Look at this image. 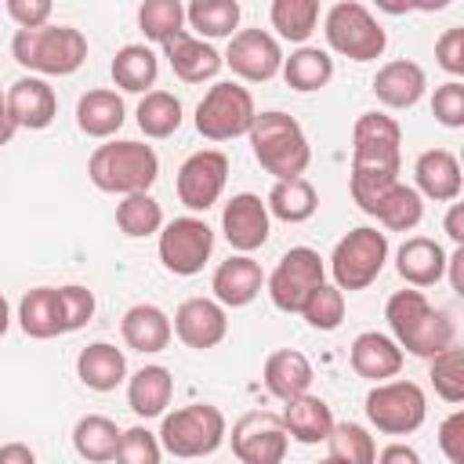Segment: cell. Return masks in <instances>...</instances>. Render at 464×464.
Returning <instances> with one entry per match:
<instances>
[{
  "instance_id": "cell-1",
  "label": "cell",
  "mask_w": 464,
  "mask_h": 464,
  "mask_svg": "<svg viewBox=\"0 0 464 464\" xmlns=\"http://www.w3.org/2000/svg\"><path fill=\"white\" fill-rule=\"evenodd\" d=\"M384 319L392 330V341L402 348V355H417V359H431L442 348L457 344V326L450 319V312L435 308L424 290H395L384 304Z\"/></svg>"
},
{
  "instance_id": "cell-2",
  "label": "cell",
  "mask_w": 464,
  "mask_h": 464,
  "mask_svg": "<svg viewBox=\"0 0 464 464\" xmlns=\"http://www.w3.org/2000/svg\"><path fill=\"white\" fill-rule=\"evenodd\" d=\"M246 138H250V152L265 174H272L276 181L304 178V170L312 163V145H308L304 127L294 116H286L279 109L257 112Z\"/></svg>"
},
{
  "instance_id": "cell-3",
  "label": "cell",
  "mask_w": 464,
  "mask_h": 464,
  "mask_svg": "<svg viewBox=\"0 0 464 464\" xmlns=\"http://www.w3.org/2000/svg\"><path fill=\"white\" fill-rule=\"evenodd\" d=\"M87 178L98 192L138 196L149 192L160 178V156L145 141H105L87 160Z\"/></svg>"
},
{
  "instance_id": "cell-4",
  "label": "cell",
  "mask_w": 464,
  "mask_h": 464,
  "mask_svg": "<svg viewBox=\"0 0 464 464\" xmlns=\"http://www.w3.org/2000/svg\"><path fill=\"white\" fill-rule=\"evenodd\" d=\"M11 58L44 76H72L87 62V36L76 25H40L18 29L11 36Z\"/></svg>"
},
{
  "instance_id": "cell-5",
  "label": "cell",
  "mask_w": 464,
  "mask_h": 464,
  "mask_svg": "<svg viewBox=\"0 0 464 464\" xmlns=\"http://www.w3.org/2000/svg\"><path fill=\"white\" fill-rule=\"evenodd\" d=\"M225 435H228V420L210 402H192V406H181L174 413H163L160 431H156L163 453L181 457V460H196V457L218 453Z\"/></svg>"
},
{
  "instance_id": "cell-6",
  "label": "cell",
  "mask_w": 464,
  "mask_h": 464,
  "mask_svg": "<svg viewBox=\"0 0 464 464\" xmlns=\"http://www.w3.org/2000/svg\"><path fill=\"white\" fill-rule=\"evenodd\" d=\"M323 36H326V44H330L334 54H344L352 62H373L388 47L384 25L359 0H337L323 14Z\"/></svg>"
},
{
  "instance_id": "cell-7",
  "label": "cell",
  "mask_w": 464,
  "mask_h": 464,
  "mask_svg": "<svg viewBox=\"0 0 464 464\" xmlns=\"http://www.w3.org/2000/svg\"><path fill=\"white\" fill-rule=\"evenodd\" d=\"M388 261V236L373 225H359L352 232H344L330 254V276L334 286L344 294L352 290H366L370 283H377V276L384 272Z\"/></svg>"
},
{
  "instance_id": "cell-8",
  "label": "cell",
  "mask_w": 464,
  "mask_h": 464,
  "mask_svg": "<svg viewBox=\"0 0 464 464\" xmlns=\"http://www.w3.org/2000/svg\"><path fill=\"white\" fill-rule=\"evenodd\" d=\"M257 116L254 94L236 80H218L196 105V130L207 141H232L250 134Z\"/></svg>"
},
{
  "instance_id": "cell-9",
  "label": "cell",
  "mask_w": 464,
  "mask_h": 464,
  "mask_svg": "<svg viewBox=\"0 0 464 464\" xmlns=\"http://www.w3.org/2000/svg\"><path fill=\"white\" fill-rule=\"evenodd\" d=\"M362 410L381 435H413L428 417V399L417 381L392 377L366 392Z\"/></svg>"
},
{
  "instance_id": "cell-10",
  "label": "cell",
  "mask_w": 464,
  "mask_h": 464,
  "mask_svg": "<svg viewBox=\"0 0 464 464\" xmlns=\"http://www.w3.org/2000/svg\"><path fill=\"white\" fill-rule=\"evenodd\" d=\"M326 283V261L319 257V250L312 246H290L272 276H265V290L272 297V304L286 315H297L304 308V301Z\"/></svg>"
},
{
  "instance_id": "cell-11",
  "label": "cell",
  "mask_w": 464,
  "mask_h": 464,
  "mask_svg": "<svg viewBox=\"0 0 464 464\" xmlns=\"http://www.w3.org/2000/svg\"><path fill=\"white\" fill-rule=\"evenodd\" d=\"M402 127L388 112H362L352 127V170L355 174H399Z\"/></svg>"
},
{
  "instance_id": "cell-12",
  "label": "cell",
  "mask_w": 464,
  "mask_h": 464,
  "mask_svg": "<svg viewBox=\"0 0 464 464\" xmlns=\"http://www.w3.org/2000/svg\"><path fill=\"white\" fill-rule=\"evenodd\" d=\"M160 265L170 272V276H199L203 265L210 261L214 254V228L196 218V214H185V218H174L160 228Z\"/></svg>"
},
{
  "instance_id": "cell-13",
  "label": "cell",
  "mask_w": 464,
  "mask_h": 464,
  "mask_svg": "<svg viewBox=\"0 0 464 464\" xmlns=\"http://www.w3.org/2000/svg\"><path fill=\"white\" fill-rule=\"evenodd\" d=\"M290 450V435L279 413L250 410L232 424V453L239 464H283Z\"/></svg>"
},
{
  "instance_id": "cell-14",
  "label": "cell",
  "mask_w": 464,
  "mask_h": 464,
  "mask_svg": "<svg viewBox=\"0 0 464 464\" xmlns=\"http://www.w3.org/2000/svg\"><path fill=\"white\" fill-rule=\"evenodd\" d=\"M225 181H228V156L221 149H199L178 167V199L192 214L210 210L221 199Z\"/></svg>"
},
{
  "instance_id": "cell-15",
  "label": "cell",
  "mask_w": 464,
  "mask_h": 464,
  "mask_svg": "<svg viewBox=\"0 0 464 464\" xmlns=\"http://www.w3.org/2000/svg\"><path fill=\"white\" fill-rule=\"evenodd\" d=\"M221 62L232 69V76H239L246 83H265V80L279 76L283 47H279V40L268 29H239L228 40Z\"/></svg>"
},
{
  "instance_id": "cell-16",
  "label": "cell",
  "mask_w": 464,
  "mask_h": 464,
  "mask_svg": "<svg viewBox=\"0 0 464 464\" xmlns=\"http://www.w3.org/2000/svg\"><path fill=\"white\" fill-rule=\"evenodd\" d=\"M221 232L236 254L261 250L268 243V232H272V218H268L265 199L254 192H236L221 210Z\"/></svg>"
},
{
  "instance_id": "cell-17",
  "label": "cell",
  "mask_w": 464,
  "mask_h": 464,
  "mask_svg": "<svg viewBox=\"0 0 464 464\" xmlns=\"http://www.w3.org/2000/svg\"><path fill=\"white\" fill-rule=\"evenodd\" d=\"M170 326H174V334L185 348L207 352V348H218L228 337V312L214 297H188V301L178 304Z\"/></svg>"
},
{
  "instance_id": "cell-18",
  "label": "cell",
  "mask_w": 464,
  "mask_h": 464,
  "mask_svg": "<svg viewBox=\"0 0 464 464\" xmlns=\"http://www.w3.org/2000/svg\"><path fill=\"white\" fill-rule=\"evenodd\" d=\"M4 105L18 130H47L58 116V94L40 76H22L4 91Z\"/></svg>"
},
{
  "instance_id": "cell-19",
  "label": "cell",
  "mask_w": 464,
  "mask_h": 464,
  "mask_svg": "<svg viewBox=\"0 0 464 464\" xmlns=\"http://www.w3.org/2000/svg\"><path fill=\"white\" fill-rule=\"evenodd\" d=\"M413 188L420 199L431 203H457L460 188H464V174H460V160L450 149H428L417 156L413 163Z\"/></svg>"
},
{
  "instance_id": "cell-20",
  "label": "cell",
  "mask_w": 464,
  "mask_h": 464,
  "mask_svg": "<svg viewBox=\"0 0 464 464\" xmlns=\"http://www.w3.org/2000/svg\"><path fill=\"white\" fill-rule=\"evenodd\" d=\"M163 47V58L170 62V69H174V76L181 80V83H203V80H214L218 72H221V54H218V47L214 44H207V40H199V36H192L188 29H181V33H174L167 44H160Z\"/></svg>"
},
{
  "instance_id": "cell-21",
  "label": "cell",
  "mask_w": 464,
  "mask_h": 464,
  "mask_svg": "<svg viewBox=\"0 0 464 464\" xmlns=\"http://www.w3.org/2000/svg\"><path fill=\"white\" fill-rule=\"evenodd\" d=\"M210 290L221 308H246L265 290V272L250 254H232L214 268Z\"/></svg>"
},
{
  "instance_id": "cell-22",
  "label": "cell",
  "mask_w": 464,
  "mask_h": 464,
  "mask_svg": "<svg viewBox=\"0 0 464 464\" xmlns=\"http://www.w3.org/2000/svg\"><path fill=\"white\" fill-rule=\"evenodd\" d=\"M402 359H406L402 348H399L388 334H377V330H362V334L352 341V348H348L352 370H355L362 381H373V384L399 377Z\"/></svg>"
},
{
  "instance_id": "cell-23",
  "label": "cell",
  "mask_w": 464,
  "mask_h": 464,
  "mask_svg": "<svg viewBox=\"0 0 464 464\" xmlns=\"http://www.w3.org/2000/svg\"><path fill=\"white\" fill-rule=\"evenodd\" d=\"M424 91H428V76L410 58L384 62L373 76V94L384 109H413L424 98Z\"/></svg>"
},
{
  "instance_id": "cell-24",
  "label": "cell",
  "mask_w": 464,
  "mask_h": 464,
  "mask_svg": "<svg viewBox=\"0 0 464 464\" xmlns=\"http://www.w3.org/2000/svg\"><path fill=\"white\" fill-rule=\"evenodd\" d=\"M120 334H123V344L141 352V355H156L170 344L174 337V326H170V315L160 308V304H130L120 319Z\"/></svg>"
},
{
  "instance_id": "cell-25",
  "label": "cell",
  "mask_w": 464,
  "mask_h": 464,
  "mask_svg": "<svg viewBox=\"0 0 464 464\" xmlns=\"http://www.w3.org/2000/svg\"><path fill=\"white\" fill-rule=\"evenodd\" d=\"M395 272L406 279V286L413 290H428L446 276V250L442 243L428 239V236H410L399 250H395Z\"/></svg>"
},
{
  "instance_id": "cell-26",
  "label": "cell",
  "mask_w": 464,
  "mask_h": 464,
  "mask_svg": "<svg viewBox=\"0 0 464 464\" xmlns=\"http://www.w3.org/2000/svg\"><path fill=\"white\" fill-rule=\"evenodd\" d=\"M261 381H265L268 395H276L279 402H290V399H297V395H304L312 388L315 370H312V362H308L304 352H297V348H276L265 359Z\"/></svg>"
},
{
  "instance_id": "cell-27",
  "label": "cell",
  "mask_w": 464,
  "mask_h": 464,
  "mask_svg": "<svg viewBox=\"0 0 464 464\" xmlns=\"http://www.w3.org/2000/svg\"><path fill=\"white\" fill-rule=\"evenodd\" d=\"M279 420H283L286 435H290L294 442H301V446L326 442V435H330V431H334V424H337V420H334L330 402H326V399H319V395H312V392H304V395H297V399L283 402Z\"/></svg>"
},
{
  "instance_id": "cell-28",
  "label": "cell",
  "mask_w": 464,
  "mask_h": 464,
  "mask_svg": "<svg viewBox=\"0 0 464 464\" xmlns=\"http://www.w3.org/2000/svg\"><path fill=\"white\" fill-rule=\"evenodd\" d=\"M76 377L91 392H116L130 377L127 373L123 348H116L109 341H94V344L80 348V355H76Z\"/></svg>"
},
{
  "instance_id": "cell-29",
  "label": "cell",
  "mask_w": 464,
  "mask_h": 464,
  "mask_svg": "<svg viewBox=\"0 0 464 464\" xmlns=\"http://www.w3.org/2000/svg\"><path fill=\"white\" fill-rule=\"evenodd\" d=\"M123 120H127V105L112 87H94L76 102V127L87 138L109 141L123 127Z\"/></svg>"
},
{
  "instance_id": "cell-30",
  "label": "cell",
  "mask_w": 464,
  "mask_h": 464,
  "mask_svg": "<svg viewBox=\"0 0 464 464\" xmlns=\"http://www.w3.org/2000/svg\"><path fill=\"white\" fill-rule=\"evenodd\" d=\"M174 399V377L167 366L160 362H149L141 370H134L127 377V406L138 413V417H163L167 406Z\"/></svg>"
},
{
  "instance_id": "cell-31",
  "label": "cell",
  "mask_w": 464,
  "mask_h": 464,
  "mask_svg": "<svg viewBox=\"0 0 464 464\" xmlns=\"http://www.w3.org/2000/svg\"><path fill=\"white\" fill-rule=\"evenodd\" d=\"M18 326H22L25 337H36V341H51V337L65 334L58 286H33V290H25V297L18 301Z\"/></svg>"
},
{
  "instance_id": "cell-32",
  "label": "cell",
  "mask_w": 464,
  "mask_h": 464,
  "mask_svg": "<svg viewBox=\"0 0 464 464\" xmlns=\"http://www.w3.org/2000/svg\"><path fill=\"white\" fill-rule=\"evenodd\" d=\"M112 83L127 94H149V87H156V76H160V58L152 47L145 44H127L116 51L112 65Z\"/></svg>"
},
{
  "instance_id": "cell-33",
  "label": "cell",
  "mask_w": 464,
  "mask_h": 464,
  "mask_svg": "<svg viewBox=\"0 0 464 464\" xmlns=\"http://www.w3.org/2000/svg\"><path fill=\"white\" fill-rule=\"evenodd\" d=\"M370 218H377V225L384 228V236H388V232H413V228L420 225V218H424V199L417 196L413 185L395 181V185L373 203Z\"/></svg>"
},
{
  "instance_id": "cell-34",
  "label": "cell",
  "mask_w": 464,
  "mask_h": 464,
  "mask_svg": "<svg viewBox=\"0 0 464 464\" xmlns=\"http://www.w3.org/2000/svg\"><path fill=\"white\" fill-rule=\"evenodd\" d=\"M239 4L236 0H192L185 7V22H188V33L199 36V40H232L236 36V25H239Z\"/></svg>"
},
{
  "instance_id": "cell-35",
  "label": "cell",
  "mask_w": 464,
  "mask_h": 464,
  "mask_svg": "<svg viewBox=\"0 0 464 464\" xmlns=\"http://www.w3.org/2000/svg\"><path fill=\"white\" fill-rule=\"evenodd\" d=\"M283 80H286V87H294V91H301V94H308V91H323L330 80H334V58H330V51H323V47H297V51H290V58H283Z\"/></svg>"
},
{
  "instance_id": "cell-36",
  "label": "cell",
  "mask_w": 464,
  "mask_h": 464,
  "mask_svg": "<svg viewBox=\"0 0 464 464\" xmlns=\"http://www.w3.org/2000/svg\"><path fill=\"white\" fill-rule=\"evenodd\" d=\"M265 207H268V218H279L286 225H301L319 210V192H315V185L308 178L276 181L268 199H265Z\"/></svg>"
},
{
  "instance_id": "cell-37",
  "label": "cell",
  "mask_w": 464,
  "mask_h": 464,
  "mask_svg": "<svg viewBox=\"0 0 464 464\" xmlns=\"http://www.w3.org/2000/svg\"><path fill=\"white\" fill-rule=\"evenodd\" d=\"M120 428L116 420H109L105 413H87L76 420L72 428V450L87 460V464H109L116 457V446H120Z\"/></svg>"
},
{
  "instance_id": "cell-38",
  "label": "cell",
  "mask_w": 464,
  "mask_h": 464,
  "mask_svg": "<svg viewBox=\"0 0 464 464\" xmlns=\"http://www.w3.org/2000/svg\"><path fill=\"white\" fill-rule=\"evenodd\" d=\"M268 22L279 33V40H290V44L304 47L308 36L319 25V0H272Z\"/></svg>"
},
{
  "instance_id": "cell-39",
  "label": "cell",
  "mask_w": 464,
  "mask_h": 464,
  "mask_svg": "<svg viewBox=\"0 0 464 464\" xmlns=\"http://www.w3.org/2000/svg\"><path fill=\"white\" fill-rule=\"evenodd\" d=\"M138 127L145 138H170L178 134L185 112H181V102L170 94V91H149L141 102H138Z\"/></svg>"
},
{
  "instance_id": "cell-40",
  "label": "cell",
  "mask_w": 464,
  "mask_h": 464,
  "mask_svg": "<svg viewBox=\"0 0 464 464\" xmlns=\"http://www.w3.org/2000/svg\"><path fill=\"white\" fill-rule=\"evenodd\" d=\"M116 228H120L127 239L160 236V228H163V207H160L149 192L123 196V199L116 203Z\"/></svg>"
},
{
  "instance_id": "cell-41",
  "label": "cell",
  "mask_w": 464,
  "mask_h": 464,
  "mask_svg": "<svg viewBox=\"0 0 464 464\" xmlns=\"http://www.w3.org/2000/svg\"><path fill=\"white\" fill-rule=\"evenodd\" d=\"M326 446H330L334 464H373V457H377L373 435L362 424H352V420L334 424V431L326 435Z\"/></svg>"
},
{
  "instance_id": "cell-42",
  "label": "cell",
  "mask_w": 464,
  "mask_h": 464,
  "mask_svg": "<svg viewBox=\"0 0 464 464\" xmlns=\"http://www.w3.org/2000/svg\"><path fill=\"white\" fill-rule=\"evenodd\" d=\"M428 377H431L439 399H446L450 406L464 402V348L450 344L439 355H431L428 359Z\"/></svg>"
},
{
  "instance_id": "cell-43",
  "label": "cell",
  "mask_w": 464,
  "mask_h": 464,
  "mask_svg": "<svg viewBox=\"0 0 464 464\" xmlns=\"http://www.w3.org/2000/svg\"><path fill=\"white\" fill-rule=\"evenodd\" d=\"M138 25L152 44H167L174 33L185 29V4L181 0H145L138 7Z\"/></svg>"
},
{
  "instance_id": "cell-44",
  "label": "cell",
  "mask_w": 464,
  "mask_h": 464,
  "mask_svg": "<svg viewBox=\"0 0 464 464\" xmlns=\"http://www.w3.org/2000/svg\"><path fill=\"white\" fill-rule=\"evenodd\" d=\"M312 330H319V334H330V330H337L341 323H344V294L334 286V283H323L308 301H304V308L297 312Z\"/></svg>"
},
{
  "instance_id": "cell-45",
  "label": "cell",
  "mask_w": 464,
  "mask_h": 464,
  "mask_svg": "<svg viewBox=\"0 0 464 464\" xmlns=\"http://www.w3.org/2000/svg\"><path fill=\"white\" fill-rule=\"evenodd\" d=\"M163 457V446L156 439V431H149L145 424H134L120 435V446H116V464H160Z\"/></svg>"
},
{
  "instance_id": "cell-46",
  "label": "cell",
  "mask_w": 464,
  "mask_h": 464,
  "mask_svg": "<svg viewBox=\"0 0 464 464\" xmlns=\"http://www.w3.org/2000/svg\"><path fill=\"white\" fill-rule=\"evenodd\" d=\"M58 297H62V323H65V334L72 330H83L91 319H94V294L80 283H69V286H58Z\"/></svg>"
},
{
  "instance_id": "cell-47",
  "label": "cell",
  "mask_w": 464,
  "mask_h": 464,
  "mask_svg": "<svg viewBox=\"0 0 464 464\" xmlns=\"http://www.w3.org/2000/svg\"><path fill=\"white\" fill-rule=\"evenodd\" d=\"M431 112L442 127L450 130H460L464 127V83L460 80H446L435 87L431 94Z\"/></svg>"
},
{
  "instance_id": "cell-48",
  "label": "cell",
  "mask_w": 464,
  "mask_h": 464,
  "mask_svg": "<svg viewBox=\"0 0 464 464\" xmlns=\"http://www.w3.org/2000/svg\"><path fill=\"white\" fill-rule=\"evenodd\" d=\"M435 62L442 72H450V80L464 76V29L453 25L435 40Z\"/></svg>"
},
{
  "instance_id": "cell-49",
  "label": "cell",
  "mask_w": 464,
  "mask_h": 464,
  "mask_svg": "<svg viewBox=\"0 0 464 464\" xmlns=\"http://www.w3.org/2000/svg\"><path fill=\"white\" fill-rule=\"evenodd\" d=\"M439 450L450 464H464V410H453L439 424Z\"/></svg>"
},
{
  "instance_id": "cell-50",
  "label": "cell",
  "mask_w": 464,
  "mask_h": 464,
  "mask_svg": "<svg viewBox=\"0 0 464 464\" xmlns=\"http://www.w3.org/2000/svg\"><path fill=\"white\" fill-rule=\"evenodd\" d=\"M51 0H7V14L18 29H40L51 25Z\"/></svg>"
},
{
  "instance_id": "cell-51",
  "label": "cell",
  "mask_w": 464,
  "mask_h": 464,
  "mask_svg": "<svg viewBox=\"0 0 464 464\" xmlns=\"http://www.w3.org/2000/svg\"><path fill=\"white\" fill-rule=\"evenodd\" d=\"M373 464H420V453H417L410 442H388V446L373 457Z\"/></svg>"
},
{
  "instance_id": "cell-52",
  "label": "cell",
  "mask_w": 464,
  "mask_h": 464,
  "mask_svg": "<svg viewBox=\"0 0 464 464\" xmlns=\"http://www.w3.org/2000/svg\"><path fill=\"white\" fill-rule=\"evenodd\" d=\"M442 228H446L453 246H464V203H450V210L442 218Z\"/></svg>"
},
{
  "instance_id": "cell-53",
  "label": "cell",
  "mask_w": 464,
  "mask_h": 464,
  "mask_svg": "<svg viewBox=\"0 0 464 464\" xmlns=\"http://www.w3.org/2000/svg\"><path fill=\"white\" fill-rule=\"evenodd\" d=\"M446 276H450V290L464 294V246H453L446 254Z\"/></svg>"
},
{
  "instance_id": "cell-54",
  "label": "cell",
  "mask_w": 464,
  "mask_h": 464,
  "mask_svg": "<svg viewBox=\"0 0 464 464\" xmlns=\"http://www.w3.org/2000/svg\"><path fill=\"white\" fill-rule=\"evenodd\" d=\"M0 464H36V453L25 442H4L0 446Z\"/></svg>"
},
{
  "instance_id": "cell-55",
  "label": "cell",
  "mask_w": 464,
  "mask_h": 464,
  "mask_svg": "<svg viewBox=\"0 0 464 464\" xmlns=\"http://www.w3.org/2000/svg\"><path fill=\"white\" fill-rule=\"evenodd\" d=\"M14 120H11V112H7V105H4V98H0V149L4 145H11V138H14Z\"/></svg>"
},
{
  "instance_id": "cell-56",
  "label": "cell",
  "mask_w": 464,
  "mask_h": 464,
  "mask_svg": "<svg viewBox=\"0 0 464 464\" xmlns=\"http://www.w3.org/2000/svg\"><path fill=\"white\" fill-rule=\"evenodd\" d=\"M7 326H11V304H7V297L0 294V337L7 334Z\"/></svg>"
},
{
  "instance_id": "cell-57",
  "label": "cell",
  "mask_w": 464,
  "mask_h": 464,
  "mask_svg": "<svg viewBox=\"0 0 464 464\" xmlns=\"http://www.w3.org/2000/svg\"><path fill=\"white\" fill-rule=\"evenodd\" d=\"M319 464H334V460H330V457H326V460H319Z\"/></svg>"
},
{
  "instance_id": "cell-58",
  "label": "cell",
  "mask_w": 464,
  "mask_h": 464,
  "mask_svg": "<svg viewBox=\"0 0 464 464\" xmlns=\"http://www.w3.org/2000/svg\"><path fill=\"white\" fill-rule=\"evenodd\" d=\"M0 98H4V87H0Z\"/></svg>"
}]
</instances>
